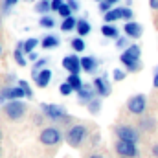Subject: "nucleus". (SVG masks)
<instances>
[{
	"label": "nucleus",
	"instance_id": "obj_1",
	"mask_svg": "<svg viewBox=\"0 0 158 158\" xmlns=\"http://www.w3.org/2000/svg\"><path fill=\"white\" fill-rule=\"evenodd\" d=\"M140 55H142L140 46L132 44V46H129V48L121 53L119 61L127 66V70H129V72H136V70H140V68H142V64H140Z\"/></svg>",
	"mask_w": 158,
	"mask_h": 158
},
{
	"label": "nucleus",
	"instance_id": "obj_2",
	"mask_svg": "<svg viewBox=\"0 0 158 158\" xmlns=\"http://www.w3.org/2000/svg\"><path fill=\"white\" fill-rule=\"evenodd\" d=\"M86 136H88V129L85 125H81V123H76V125H72L66 131L64 140H66V143L70 147H79V145H83V142L86 140Z\"/></svg>",
	"mask_w": 158,
	"mask_h": 158
},
{
	"label": "nucleus",
	"instance_id": "obj_3",
	"mask_svg": "<svg viewBox=\"0 0 158 158\" xmlns=\"http://www.w3.org/2000/svg\"><path fill=\"white\" fill-rule=\"evenodd\" d=\"M28 112V105L22 103V99H17V101H7L4 105V116L11 121H19V119L24 118V114Z\"/></svg>",
	"mask_w": 158,
	"mask_h": 158
},
{
	"label": "nucleus",
	"instance_id": "obj_4",
	"mask_svg": "<svg viewBox=\"0 0 158 158\" xmlns=\"http://www.w3.org/2000/svg\"><path fill=\"white\" fill-rule=\"evenodd\" d=\"M61 140H63V134L57 127H44L39 134V142L46 147H55L61 143Z\"/></svg>",
	"mask_w": 158,
	"mask_h": 158
},
{
	"label": "nucleus",
	"instance_id": "obj_5",
	"mask_svg": "<svg viewBox=\"0 0 158 158\" xmlns=\"http://www.w3.org/2000/svg\"><path fill=\"white\" fill-rule=\"evenodd\" d=\"M145 107H147V99L143 94H136L127 99V110L134 116H142L145 112Z\"/></svg>",
	"mask_w": 158,
	"mask_h": 158
},
{
	"label": "nucleus",
	"instance_id": "obj_6",
	"mask_svg": "<svg viewBox=\"0 0 158 158\" xmlns=\"http://www.w3.org/2000/svg\"><path fill=\"white\" fill-rule=\"evenodd\" d=\"M114 132H116L118 140H121V142L136 143V142L140 140V132H138V129H134V127H131V125H118V127L114 129Z\"/></svg>",
	"mask_w": 158,
	"mask_h": 158
},
{
	"label": "nucleus",
	"instance_id": "obj_7",
	"mask_svg": "<svg viewBox=\"0 0 158 158\" xmlns=\"http://www.w3.org/2000/svg\"><path fill=\"white\" fill-rule=\"evenodd\" d=\"M40 109H42L44 116H46L48 119H52V121H63V119L66 118V110H64L63 107H59V105H48V103H42Z\"/></svg>",
	"mask_w": 158,
	"mask_h": 158
},
{
	"label": "nucleus",
	"instance_id": "obj_8",
	"mask_svg": "<svg viewBox=\"0 0 158 158\" xmlns=\"http://www.w3.org/2000/svg\"><path fill=\"white\" fill-rule=\"evenodd\" d=\"M114 149H116V153L121 158H136L140 155L136 143H131V142H121V140H118L116 145H114Z\"/></svg>",
	"mask_w": 158,
	"mask_h": 158
},
{
	"label": "nucleus",
	"instance_id": "obj_9",
	"mask_svg": "<svg viewBox=\"0 0 158 158\" xmlns=\"http://www.w3.org/2000/svg\"><path fill=\"white\" fill-rule=\"evenodd\" d=\"M118 19H127V20H131V19H132V11H131L129 7H118V9H110L109 13H105V22H107V24H110V22H114V20H118Z\"/></svg>",
	"mask_w": 158,
	"mask_h": 158
},
{
	"label": "nucleus",
	"instance_id": "obj_10",
	"mask_svg": "<svg viewBox=\"0 0 158 158\" xmlns=\"http://www.w3.org/2000/svg\"><path fill=\"white\" fill-rule=\"evenodd\" d=\"M2 96H4V99H9V101H17V99H22L24 96H26V92L20 88V86H6L2 92H0Z\"/></svg>",
	"mask_w": 158,
	"mask_h": 158
},
{
	"label": "nucleus",
	"instance_id": "obj_11",
	"mask_svg": "<svg viewBox=\"0 0 158 158\" xmlns=\"http://www.w3.org/2000/svg\"><path fill=\"white\" fill-rule=\"evenodd\" d=\"M63 68L68 70L70 74H79V70H81V59L76 57V55H66L63 59Z\"/></svg>",
	"mask_w": 158,
	"mask_h": 158
},
{
	"label": "nucleus",
	"instance_id": "obj_12",
	"mask_svg": "<svg viewBox=\"0 0 158 158\" xmlns=\"http://www.w3.org/2000/svg\"><path fill=\"white\" fill-rule=\"evenodd\" d=\"M123 31H125L127 37H131V39H138V37H142L143 28H142L138 22H127V24L123 26Z\"/></svg>",
	"mask_w": 158,
	"mask_h": 158
},
{
	"label": "nucleus",
	"instance_id": "obj_13",
	"mask_svg": "<svg viewBox=\"0 0 158 158\" xmlns=\"http://www.w3.org/2000/svg\"><path fill=\"white\" fill-rule=\"evenodd\" d=\"M94 88H96V94H99L101 98H105V96L110 94V85L107 83L105 77H96L94 79Z\"/></svg>",
	"mask_w": 158,
	"mask_h": 158
},
{
	"label": "nucleus",
	"instance_id": "obj_14",
	"mask_svg": "<svg viewBox=\"0 0 158 158\" xmlns=\"http://www.w3.org/2000/svg\"><path fill=\"white\" fill-rule=\"evenodd\" d=\"M35 83H37V86L40 88H44V86H48V83L52 81V70H48V68H44V70H40L39 74L35 76Z\"/></svg>",
	"mask_w": 158,
	"mask_h": 158
},
{
	"label": "nucleus",
	"instance_id": "obj_15",
	"mask_svg": "<svg viewBox=\"0 0 158 158\" xmlns=\"http://www.w3.org/2000/svg\"><path fill=\"white\" fill-rule=\"evenodd\" d=\"M77 96H79V99H81L83 103H88V101L94 99V90H92L88 85H83V88L77 90Z\"/></svg>",
	"mask_w": 158,
	"mask_h": 158
},
{
	"label": "nucleus",
	"instance_id": "obj_16",
	"mask_svg": "<svg viewBox=\"0 0 158 158\" xmlns=\"http://www.w3.org/2000/svg\"><path fill=\"white\" fill-rule=\"evenodd\" d=\"M15 61H17V64H20V66H26L28 63H26V59H24V42H19L17 44V48H15Z\"/></svg>",
	"mask_w": 158,
	"mask_h": 158
},
{
	"label": "nucleus",
	"instance_id": "obj_17",
	"mask_svg": "<svg viewBox=\"0 0 158 158\" xmlns=\"http://www.w3.org/2000/svg\"><path fill=\"white\" fill-rule=\"evenodd\" d=\"M101 33L105 35V37H109V39H119V31L116 26H112V24H105L103 28H101Z\"/></svg>",
	"mask_w": 158,
	"mask_h": 158
},
{
	"label": "nucleus",
	"instance_id": "obj_18",
	"mask_svg": "<svg viewBox=\"0 0 158 158\" xmlns=\"http://www.w3.org/2000/svg\"><path fill=\"white\" fill-rule=\"evenodd\" d=\"M96 66H98V63H96L94 57H83V59H81V68H83L85 72H94Z\"/></svg>",
	"mask_w": 158,
	"mask_h": 158
},
{
	"label": "nucleus",
	"instance_id": "obj_19",
	"mask_svg": "<svg viewBox=\"0 0 158 158\" xmlns=\"http://www.w3.org/2000/svg\"><path fill=\"white\" fill-rule=\"evenodd\" d=\"M42 48L44 50H50V48H57L59 46V39L55 37V35H46L44 39H42Z\"/></svg>",
	"mask_w": 158,
	"mask_h": 158
},
{
	"label": "nucleus",
	"instance_id": "obj_20",
	"mask_svg": "<svg viewBox=\"0 0 158 158\" xmlns=\"http://www.w3.org/2000/svg\"><path fill=\"white\" fill-rule=\"evenodd\" d=\"M66 83H68L74 90H81V88H83V81L79 77V74H70L68 79H66Z\"/></svg>",
	"mask_w": 158,
	"mask_h": 158
},
{
	"label": "nucleus",
	"instance_id": "obj_21",
	"mask_svg": "<svg viewBox=\"0 0 158 158\" xmlns=\"http://www.w3.org/2000/svg\"><path fill=\"white\" fill-rule=\"evenodd\" d=\"M50 9H52V2H50V0H40V2H37V4H35V11H37V13H40L42 17H44Z\"/></svg>",
	"mask_w": 158,
	"mask_h": 158
},
{
	"label": "nucleus",
	"instance_id": "obj_22",
	"mask_svg": "<svg viewBox=\"0 0 158 158\" xmlns=\"http://www.w3.org/2000/svg\"><path fill=\"white\" fill-rule=\"evenodd\" d=\"M77 33H79V37H85V35H88L90 33V24L86 22V20H83V19H79L77 20Z\"/></svg>",
	"mask_w": 158,
	"mask_h": 158
},
{
	"label": "nucleus",
	"instance_id": "obj_23",
	"mask_svg": "<svg viewBox=\"0 0 158 158\" xmlns=\"http://www.w3.org/2000/svg\"><path fill=\"white\" fill-rule=\"evenodd\" d=\"M74 28H77V20H76L74 17L64 19V20H63V24H61V30H63V31H72Z\"/></svg>",
	"mask_w": 158,
	"mask_h": 158
},
{
	"label": "nucleus",
	"instance_id": "obj_24",
	"mask_svg": "<svg viewBox=\"0 0 158 158\" xmlns=\"http://www.w3.org/2000/svg\"><path fill=\"white\" fill-rule=\"evenodd\" d=\"M153 127H155V119L151 118V116H145V118L140 119V131L147 132V131H151Z\"/></svg>",
	"mask_w": 158,
	"mask_h": 158
},
{
	"label": "nucleus",
	"instance_id": "obj_25",
	"mask_svg": "<svg viewBox=\"0 0 158 158\" xmlns=\"http://www.w3.org/2000/svg\"><path fill=\"white\" fill-rule=\"evenodd\" d=\"M39 44V40L37 39H28L26 42H24V53H33V50H35V46Z\"/></svg>",
	"mask_w": 158,
	"mask_h": 158
},
{
	"label": "nucleus",
	"instance_id": "obj_26",
	"mask_svg": "<svg viewBox=\"0 0 158 158\" xmlns=\"http://www.w3.org/2000/svg\"><path fill=\"white\" fill-rule=\"evenodd\" d=\"M99 109H101V101H99V99H92V101H88V112H90V114H98Z\"/></svg>",
	"mask_w": 158,
	"mask_h": 158
},
{
	"label": "nucleus",
	"instance_id": "obj_27",
	"mask_svg": "<svg viewBox=\"0 0 158 158\" xmlns=\"http://www.w3.org/2000/svg\"><path fill=\"white\" fill-rule=\"evenodd\" d=\"M72 48L76 50V52H83L85 50V40L81 39V37H76V39H72Z\"/></svg>",
	"mask_w": 158,
	"mask_h": 158
},
{
	"label": "nucleus",
	"instance_id": "obj_28",
	"mask_svg": "<svg viewBox=\"0 0 158 158\" xmlns=\"http://www.w3.org/2000/svg\"><path fill=\"white\" fill-rule=\"evenodd\" d=\"M40 26H42V28H53V26H55V22H53V19H52V17L44 15V17H40Z\"/></svg>",
	"mask_w": 158,
	"mask_h": 158
},
{
	"label": "nucleus",
	"instance_id": "obj_29",
	"mask_svg": "<svg viewBox=\"0 0 158 158\" xmlns=\"http://www.w3.org/2000/svg\"><path fill=\"white\" fill-rule=\"evenodd\" d=\"M59 15H61L63 19H68V17H72V9H70V6H68V4H64V6L59 9Z\"/></svg>",
	"mask_w": 158,
	"mask_h": 158
},
{
	"label": "nucleus",
	"instance_id": "obj_30",
	"mask_svg": "<svg viewBox=\"0 0 158 158\" xmlns=\"http://www.w3.org/2000/svg\"><path fill=\"white\" fill-rule=\"evenodd\" d=\"M59 92H61L63 96H70V94L74 92V88H72V86H70L68 83H63V85L59 86Z\"/></svg>",
	"mask_w": 158,
	"mask_h": 158
},
{
	"label": "nucleus",
	"instance_id": "obj_31",
	"mask_svg": "<svg viewBox=\"0 0 158 158\" xmlns=\"http://www.w3.org/2000/svg\"><path fill=\"white\" fill-rule=\"evenodd\" d=\"M19 86L26 92V98H31V96H33V92H31V88H30V85H28L26 81H19Z\"/></svg>",
	"mask_w": 158,
	"mask_h": 158
},
{
	"label": "nucleus",
	"instance_id": "obj_32",
	"mask_svg": "<svg viewBox=\"0 0 158 158\" xmlns=\"http://www.w3.org/2000/svg\"><path fill=\"white\" fill-rule=\"evenodd\" d=\"M44 64H46V59H39V61L35 63V66H33V77H35V76L39 74L40 70H44V68H42Z\"/></svg>",
	"mask_w": 158,
	"mask_h": 158
},
{
	"label": "nucleus",
	"instance_id": "obj_33",
	"mask_svg": "<svg viewBox=\"0 0 158 158\" xmlns=\"http://www.w3.org/2000/svg\"><path fill=\"white\" fill-rule=\"evenodd\" d=\"M63 6H64L63 0H52V9H53V11H59Z\"/></svg>",
	"mask_w": 158,
	"mask_h": 158
},
{
	"label": "nucleus",
	"instance_id": "obj_34",
	"mask_svg": "<svg viewBox=\"0 0 158 158\" xmlns=\"http://www.w3.org/2000/svg\"><path fill=\"white\" fill-rule=\"evenodd\" d=\"M114 79H116V81L125 79V72H123V70H119V68H116V70H114Z\"/></svg>",
	"mask_w": 158,
	"mask_h": 158
},
{
	"label": "nucleus",
	"instance_id": "obj_35",
	"mask_svg": "<svg viewBox=\"0 0 158 158\" xmlns=\"http://www.w3.org/2000/svg\"><path fill=\"white\" fill-rule=\"evenodd\" d=\"M99 9H101L103 13H109V11H110V4H109V2H101V4H99Z\"/></svg>",
	"mask_w": 158,
	"mask_h": 158
},
{
	"label": "nucleus",
	"instance_id": "obj_36",
	"mask_svg": "<svg viewBox=\"0 0 158 158\" xmlns=\"http://www.w3.org/2000/svg\"><path fill=\"white\" fill-rule=\"evenodd\" d=\"M17 2H19V0H4V9H9V7H13Z\"/></svg>",
	"mask_w": 158,
	"mask_h": 158
},
{
	"label": "nucleus",
	"instance_id": "obj_37",
	"mask_svg": "<svg viewBox=\"0 0 158 158\" xmlns=\"http://www.w3.org/2000/svg\"><path fill=\"white\" fill-rule=\"evenodd\" d=\"M66 4L70 6V9H72V11H76V9H79V4H77V0H68Z\"/></svg>",
	"mask_w": 158,
	"mask_h": 158
},
{
	"label": "nucleus",
	"instance_id": "obj_38",
	"mask_svg": "<svg viewBox=\"0 0 158 158\" xmlns=\"http://www.w3.org/2000/svg\"><path fill=\"white\" fill-rule=\"evenodd\" d=\"M127 44H129V42H127V39H123V37H119V39L116 40V46H118V48H125Z\"/></svg>",
	"mask_w": 158,
	"mask_h": 158
},
{
	"label": "nucleus",
	"instance_id": "obj_39",
	"mask_svg": "<svg viewBox=\"0 0 158 158\" xmlns=\"http://www.w3.org/2000/svg\"><path fill=\"white\" fill-rule=\"evenodd\" d=\"M153 86H155V88H158V66H156V70H155V77H153Z\"/></svg>",
	"mask_w": 158,
	"mask_h": 158
},
{
	"label": "nucleus",
	"instance_id": "obj_40",
	"mask_svg": "<svg viewBox=\"0 0 158 158\" xmlns=\"http://www.w3.org/2000/svg\"><path fill=\"white\" fill-rule=\"evenodd\" d=\"M149 6H151V9H156L158 11V0H149Z\"/></svg>",
	"mask_w": 158,
	"mask_h": 158
},
{
	"label": "nucleus",
	"instance_id": "obj_41",
	"mask_svg": "<svg viewBox=\"0 0 158 158\" xmlns=\"http://www.w3.org/2000/svg\"><path fill=\"white\" fill-rule=\"evenodd\" d=\"M151 153H153V156L158 158V143H155V145L151 147Z\"/></svg>",
	"mask_w": 158,
	"mask_h": 158
},
{
	"label": "nucleus",
	"instance_id": "obj_42",
	"mask_svg": "<svg viewBox=\"0 0 158 158\" xmlns=\"http://www.w3.org/2000/svg\"><path fill=\"white\" fill-rule=\"evenodd\" d=\"M105 2H109V4L112 6V4H116V2H119V0H105Z\"/></svg>",
	"mask_w": 158,
	"mask_h": 158
},
{
	"label": "nucleus",
	"instance_id": "obj_43",
	"mask_svg": "<svg viewBox=\"0 0 158 158\" xmlns=\"http://www.w3.org/2000/svg\"><path fill=\"white\" fill-rule=\"evenodd\" d=\"M88 158H103V156H101V155H90Z\"/></svg>",
	"mask_w": 158,
	"mask_h": 158
},
{
	"label": "nucleus",
	"instance_id": "obj_44",
	"mask_svg": "<svg viewBox=\"0 0 158 158\" xmlns=\"http://www.w3.org/2000/svg\"><path fill=\"white\" fill-rule=\"evenodd\" d=\"M0 55H2V44H0Z\"/></svg>",
	"mask_w": 158,
	"mask_h": 158
},
{
	"label": "nucleus",
	"instance_id": "obj_45",
	"mask_svg": "<svg viewBox=\"0 0 158 158\" xmlns=\"http://www.w3.org/2000/svg\"><path fill=\"white\" fill-rule=\"evenodd\" d=\"M0 140H2V132H0Z\"/></svg>",
	"mask_w": 158,
	"mask_h": 158
},
{
	"label": "nucleus",
	"instance_id": "obj_46",
	"mask_svg": "<svg viewBox=\"0 0 158 158\" xmlns=\"http://www.w3.org/2000/svg\"><path fill=\"white\" fill-rule=\"evenodd\" d=\"M99 2H105V0H99Z\"/></svg>",
	"mask_w": 158,
	"mask_h": 158
},
{
	"label": "nucleus",
	"instance_id": "obj_47",
	"mask_svg": "<svg viewBox=\"0 0 158 158\" xmlns=\"http://www.w3.org/2000/svg\"><path fill=\"white\" fill-rule=\"evenodd\" d=\"M28 2H30V0H28Z\"/></svg>",
	"mask_w": 158,
	"mask_h": 158
}]
</instances>
